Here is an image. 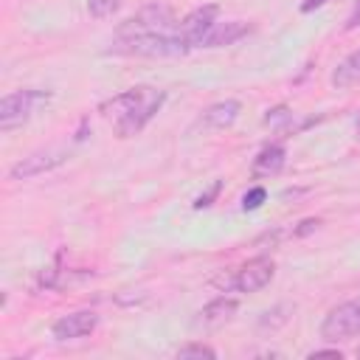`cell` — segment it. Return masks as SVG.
<instances>
[{
	"mask_svg": "<svg viewBox=\"0 0 360 360\" xmlns=\"http://www.w3.org/2000/svg\"><path fill=\"white\" fill-rule=\"evenodd\" d=\"M163 104H166V90L138 84V87H129V90L101 101L98 112L112 124V132L118 138H132L160 112Z\"/></svg>",
	"mask_w": 360,
	"mask_h": 360,
	"instance_id": "obj_1",
	"label": "cell"
},
{
	"mask_svg": "<svg viewBox=\"0 0 360 360\" xmlns=\"http://www.w3.org/2000/svg\"><path fill=\"white\" fill-rule=\"evenodd\" d=\"M188 51L191 48L180 39L177 31L127 37V39H115L107 48V53H115V56H143V59H172V56H186Z\"/></svg>",
	"mask_w": 360,
	"mask_h": 360,
	"instance_id": "obj_2",
	"label": "cell"
},
{
	"mask_svg": "<svg viewBox=\"0 0 360 360\" xmlns=\"http://www.w3.org/2000/svg\"><path fill=\"white\" fill-rule=\"evenodd\" d=\"M177 22L180 20L169 3H149V6L138 8L135 14H129L124 22H118L115 39L143 37V34H169L177 28Z\"/></svg>",
	"mask_w": 360,
	"mask_h": 360,
	"instance_id": "obj_3",
	"label": "cell"
},
{
	"mask_svg": "<svg viewBox=\"0 0 360 360\" xmlns=\"http://www.w3.org/2000/svg\"><path fill=\"white\" fill-rule=\"evenodd\" d=\"M51 101V93L48 90H14V93H6L0 98V129L3 132H11L17 127H22L42 104Z\"/></svg>",
	"mask_w": 360,
	"mask_h": 360,
	"instance_id": "obj_4",
	"label": "cell"
},
{
	"mask_svg": "<svg viewBox=\"0 0 360 360\" xmlns=\"http://www.w3.org/2000/svg\"><path fill=\"white\" fill-rule=\"evenodd\" d=\"M357 335H360V298L340 301L321 321V338L329 340V343L352 340Z\"/></svg>",
	"mask_w": 360,
	"mask_h": 360,
	"instance_id": "obj_5",
	"label": "cell"
},
{
	"mask_svg": "<svg viewBox=\"0 0 360 360\" xmlns=\"http://www.w3.org/2000/svg\"><path fill=\"white\" fill-rule=\"evenodd\" d=\"M217 17H219V6L217 3H205V6H197L194 11H188L180 22H177V34L180 39L188 45V48H202L208 31L217 25Z\"/></svg>",
	"mask_w": 360,
	"mask_h": 360,
	"instance_id": "obj_6",
	"label": "cell"
},
{
	"mask_svg": "<svg viewBox=\"0 0 360 360\" xmlns=\"http://www.w3.org/2000/svg\"><path fill=\"white\" fill-rule=\"evenodd\" d=\"M273 276H276V264H273L270 256L262 253V256L248 259L239 270H233L228 284L233 290H239V292H259V290H264L273 281Z\"/></svg>",
	"mask_w": 360,
	"mask_h": 360,
	"instance_id": "obj_7",
	"label": "cell"
},
{
	"mask_svg": "<svg viewBox=\"0 0 360 360\" xmlns=\"http://www.w3.org/2000/svg\"><path fill=\"white\" fill-rule=\"evenodd\" d=\"M68 160V149L65 146H48V149H39V152H31L28 158L17 160L11 169H8V177L11 180H31V177H39L56 166H62Z\"/></svg>",
	"mask_w": 360,
	"mask_h": 360,
	"instance_id": "obj_8",
	"label": "cell"
},
{
	"mask_svg": "<svg viewBox=\"0 0 360 360\" xmlns=\"http://www.w3.org/2000/svg\"><path fill=\"white\" fill-rule=\"evenodd\" d=\"M96 326H98V315L93 309H79V312H70V315H62L59 321H53L51 335H53V340L65 343V340L87 338Z\"/></svg>",
	"mask_w": 360,
	"mask_h": 360,
	"instance_id": "obj_9",
	"label": "cell"
},
{
	"mask_svg": "<svg viewBox=\"0 0 360 360\" xmlns=\"http://www.w3.org/2000/svg\"><path fill=\"white\" fill-rule=\"evenodd\" d=\"M236 309H239L236 298L219 295V298L208 301V304H205V307L197 312V318H194V326H197V329H219L222 323H228V321L236 315Z\"/></svg>",
	"mask_w": 360,
	"mask_h": 360,
	"instance_id": "obj_10",
	"label": "cell"
},
{
	"mask_svg": "<svg viewBox=\"0 0 360 360\" xmlns=\"http://www.w3.org/2000/svg\"><path fill=\"white\" fill-rule=\"evenodd\" d=\"M239 112H242V104H239L236 98L217 101V104H211L208 110H202L200 127H202V129H225V127H231V124L239 118Z\"/></svg>",
	"mask_w": 360,
	"mask_h": 360,
	"instance_id": "obj_11",
	"label": "cell"
},
{
	"mask_svg": "<svg viewBox=\"0 0 360 360\" xmlns=\"http://www.w3.org/2000/svg\"><path fill=\"white\" fill-rule=\"evenodd\" d=\"M250 31H253V25H250V22H245V20L217 22V25L208 31V37H205L202 48H222V45H233V42H239L242 37H248Z\"/></svg>",
	"mask_w": 360,
	"mask_h": 360,
	"instance_id": "obj_12",
	"label": "cell"
},
{
	"mask_svg": "<svg viewBox=\"0 0 360 360\" xmlns=\"http://www.w3.org/2000/svg\"><path fill=\"white\" fill-rule=\"evenodd\" d=\"M287 163V149L281 143H267L256 160H253V174L256 177H270V174H278Z\"/></svg>",
	"mask_w": 360,
	"mask_h": 360,
	"instance_id": "obj_13",
	"label": "cell"
},
{
	"mask_svg": "<svg viewBox=\"0 0 360 360\" xmlns=\"http://www.w3.org/2000/svg\"><path fill=\"white\" fill-rule=\"evenodd\" d=\"M329 82H332L335 90H346V87L360 84V51H352L346 59H340L338 68L332 70Z\"/></svg>",
	"mask_w": 360,
	"mask_h": 360,
	"instance_id": "obj_14",
	"label": "cell"
},
{
	"mask_svg": "<svg viewBox=\"0 0 360 360\" xmlns=\"http://www.w3.org/2000/svg\"><path fill=\"white\" fill-rule=\"evenodd\" d=\"M118 6H121V0H87V14L93 20H107L118 11Z\"/></svg>",
	"mask_w": 360,
	"mask_h": 360,
	"instance_id": "obj_15",
	"label": "cell"
},
{
	"mask_svg": "<svg viewBox=\"0 0 360 360\" xmlns=\"http://www.w3.org/2000/svg\"><path fill=\"white\" fill-rule=\"evenodd\" d=\"M177 357L180 360H191V357H197V360H214L217 357V352L211 349V346H205V343H186V346H180L177 349Z\"/></svg>",
	"mask_w": 360,
	"mask_h": 360,
	"instance_id": "obj_16",
	"label": "cell"
},
{
	"mask_svg": "<svg viewBox=\"0 0 360 360\" xmlns=\"http://www.w3.org/2000/svg\"><path fill=\"white\" fill-rule=\"evenodd\" d=\"M219 191H222V180H211V186L202 191V194H197L194 197V202H191V208L194 211H202V208H211L214 205V200L219 197Z\"/></svg>",
	"mask_w": 360,
	"mask_h": 360,
	"instance_id": "obj_17",
	"label": "cell"
},
{
	"mask_svg": "<svg viewBox=\"0 0 360 360\" xmlns=\"http://www.w3.org/2000/svg\"><path fill=\"white\" fill-rule=\"evenodd\" d=\"M264 200H267V188H264V186H253V188L242 197V208H245V211H256Z\"/></svg>",
	"mask_w": 360,
	"mask_h": 360,
	"instance_id": "obj_18",
	"label": "cell"
},
{
	"mask_svg": "<svg viewBox=\"0 0 360 360\" xmlns=\"http://www.w3.org/2000/svg\"><path fill=\"white\" fill-rule=\"evenodd\" d=\"M290 118H292V112H290L287 107H273V110H267V115H264V124L276 127V124H287Z\"/></svg>",
	"mask_w": 360,
	"mask_h": 360,
	"instance_id": "obj_19",
	"label": "cell"
},
{
	"mask_svg": "<svg viewBox=\"0 0 360 360\" xmlns=\"http://www.w3.org/2000/svg\"><path fill=\"white\" fill-rule=\"evenodd\" d=\"M346 31H352V28H360V0L354 3V8H352V14L346 17V25H343Z\"/></svg>",
	"mask_w": 360,
	"mask_h": 360,
	"instance_id": "obj_20",
	"label": "cell"
},
{
	"mask_svg": "<svg viewBox=\"0 0 360 360\" xmlns=\"http://www.w3.org/2000/svg\"><path fill=\"white\" fill-rule=\"evenodd\" d=\"M329 0H301V14H309V11H315V8H321V6H326Z\"/></svg>",
	"mask_w": 360,
	"mask_h": 360,
	"instance_id": "obj_21",
	"label": "cell"
},
{
	"mask_svg": "<svg viewBox=\"0 0 360 360\" xmlns=\"http://www.w3.org/2000/svg\"><path fill=\"white\" fill-rule=\"evenodd\" d=\"M307 357H338V360H340V349H315V352H309Z\"/></svg>",
	"mask_w": 360,
	"mask_h": 360,
	"instance_id": "obj_22",
	"label": "cell"
},
{
	"mask_svg": "<svg viewBox=\"0 0 360 360\" xmlns=\"http://www.w3.org/2000/svg\"><path fill=\"white\" fill-rule=\"evenodd\" d=\"M357 357H360V349H357Z\"/></svg>",
	"mask_w": 360,
	"mask_h": 360,
	"instance_id": "obj_23",
	"label": "cell"
}]
</instances>
